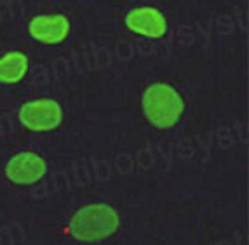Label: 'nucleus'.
<instances>
[{
	"mask_svg": "<svg viewBox=\"0 0 249 245\" xmlns=\"http://www.w3.org/2000/svg\"><path fill=\"white\" fill-rule=\"evenodd\" d=\"M121 219L112 205L91 204L80 207L70 219V233L77 242H101L119 229Z\"/></svg>",
	"mask_w": 249,
	"mask_h": 245,
	"instance_id": "nucleus-2",
	"label": "nucleus"
},
{
	"mask_svg": "<svg viewBox=\"0 0 249 245\" xmlns=\"http://www.w3.org/2000/svg\"><path fill=\"white\" fill-rule=\"evenodd\" d=\"M53 184L54 191H59V193H65V191L70 190V176L65 172V170H56L53 174Z\"/></svg>",
	"mask_w": 249,
	"mask_h": 245,
	"instance_id": "nucleus-13",
	"label": "nucleus"
},
{
	"mask_svg": "<svg viewBox=\"0 0 249 245\" xmlns=\"http://www.w3.org/2000/svg\"><path fill=\"white\" fill-rule=\"evenodd\" d=\"M115 56L121 61H129L134 56V46L129 40H119L115 46Z\"/></svg>",
	"mask_w": 249,
	"mask_h": 245,
	"instance_id": "nucleus-14",
	"label": "nucleus"
},
{
	"mask_svg": "<svg viewBox=\"0 0 249 245\" xmlns=\"http://www.w3.org/2000/svg\"><path fill=\"white\" fill-rule=\"evenodd\" d=\"M216 28H218L220 35H232L233 30H235V23L230 16L223 14V16H218V19H216Z\"/></svg>",
	"mask_w": 249,
	"mask_h": 245,
	"instance_id": "nucleus-17",
	"label": "nucleus"
},
{
	"mask_svg": "<svg viewBox=\"0 0 249 245\" xmlns=\"http://www.w3.org/2000/svg\"><path fill=\"white\" fill-rule=\"evenodd\" d=\"M143 113L157 129H171L185 113V99L173 85L154 82L143 92Z\"/></svg>",
	"mask_w": 249,
	"mask_h": 245,
	"instance_id": "nucleus-1",
	"label": "nucleus"
},
{
	"mask_svg": "<svg viewBox=\"0 0 249 245\" xmlns=\"http://www.w3.org/2000/svg\"><path fill=\"white\" fill-rule=\"evenodd\" d=\"M173 150H175L181 158H192L194 155H196L194 145H192V141L188 139V137H183V139H179L176 145H173Z\"/></svg>",
	"mask_w": 249,
	"mask_h": 245,
	"instance_id": "nucleus-16",
	"label": "nucleus"
},
{
	"mask_svg": "<svg viewBox=\"0 0 249 245\" xmlns=\"http://www.w3.org/2000/svg\"><path fill=\"white\" fill-rule=\"evenodd\" d=\"M28 33L37 42L54 46L59 44L70 33V21L65 14H40L28 23Z\"/></svg>",
	"mask_w": 249,
	"mask_h": 245,
	"instance_id": "nucleus-5",
	"label": "nucleus"
},
{
	"mask_svg": "<svg viewBox=\"0 0 249 245\" xmlns=\"http://www.w3.org/2000/svg\"><path fill=\"white\" fill-rule=\"evenodd\" d=\"M71 59H73V65H75V70H77V73H84V71H88L86 59H84V56L80 54V52L73 50V52H71Z\"/></svg>",
	"mask_w": 249,
	"mask_h": 245,
	"instance_id": "nucleus-26",
	"label": "nucleus"
},
{
	"mask_svg": "<svg viewBox=\"0 0 249 245\" xmlns=\"http://www.w3.org/2000/svg\"><path fill=\"white\" fill-rule=\"evenodd\" d=\"M7 5H9V14L13 19H21L23 14H25V5L21 0H7Z\"/></svg>",
	"mask_w": 249,
	"mask_h": 245,
	"instance_id": "nucleus-24",
	"label": "nucleus"
},
{
	"mask_svg": "<svg viewBox=\"0 0 249 245\" xmlns=\"http://www.w3.org/2000/svg\"><path fill=\"white\" fill-rule=\"evenodd\" d=\"M233 143H235V136L229 127H220L216 131V145L220 146L221 150H227V148L233 146Z\"/></svg>",
	"mask_w": 249,
	"mask_h": 245,
	"instance_id": "nucleus-12",
	"label": "nucleus"
},
{
	"mask_svg": "<svg viewBox=\"0 0 249 245\" xmlns=\"http://www.w3.org/2000/svg\"><path fill=\"white\" fill-rule=\"evenodd\" d=\"M134 162L138 163V167H140L142 170H150L152 167L155 165L154 151L150 150V148H142V150H138Z\"/></svg>",
	"mask_w": 249,
	"mask_h": 245,
	"instance_id": "nucleus-10",
	"label": "nucleus"
},
{
	"mask_svg": "<svg viewBox=\"0 0 249 245\" xmlns=\"http://www.w3.org/2000/svg\"><path fill=\"white\" fill-rule=\"evenodd\" d=\"M237 19H239V26H241V30L248 28V16H246V13L239 14V16H237Z\"/></svg>",
	"mask_w": 249,
	"mask_h": 245,
	"instance_id": "nucleus-32",
	"label": "nucleus"
},
{
	"mask_svg": "<svg viewBox=\"0 0 249 245\" xmlns=\"http://www.w3.org/2000/svg\"><path fill=\"white\" fill-rule=\"evenodd\" d=\"M19 122L26 129L37 132L54 131L63 122V108L58 101L47 98L28 101L19 108Z\"/></svg>",
	"mask_w": 249,
	"mask_h": 245,
	"instance_id": "nucleus-3",
	"label": "nucleus"
},
{
	"mask_svg": "<svg viewBox=\"0 0 249 245\" xmlns=\"http://www.w3.org/2000/svg\"><path fill=\"white\" fill-rule=\"evenodd\" d=\"M115 169L119 174H131L134 169V158L129 153H119L115 158Z\"/></svg>",
	"mask_w": 249,
	"mask_h": 245,
	"instance_id": "nucleus-11",
	"label": "nucleus"
},
{
	"mask_svg": "<svg viewBox=\"0 0 249 245\" xmlns=\"http://www.w3.org/2000/svg\"><path fill=\"white\" fill-rule=\"evenodd\" d=\"M136 50L140 52V56H143V58H150V56H154L155 52V46L154 42L148 40V38H143V40L136 42Z\"/></svg>",
	"mask_w": 249,
	"mask_h": 245,
	"instance_id": "nucleus-23",
	"label": "nucleus"
},
{
	"mask_svg": "<svg viewBox=\"0 0 249 245\" xmlns=\"http://www.w3.org/2000/svg\"><path fill=\"white\" fill-rule=\"evenodd\" d=\"M9 17H11V14H9V5H7V2H0V19L7 21Z\"/></svg>",
	"mask_w": 249,
	"mask_h": 245,
	"instance_id": "nucleus-31",
	"label": "nucleus"
},
{
	"mask_svg": "<svg viewBox=\"0 0 249 245\" xmlns=\"http://www.w3.org/2000/svg\"><path fill=\"white\" fill-rule=\"evenodd\" d=\"M28 77H30V82L34 83V85H46L49 82V71L46 70L44 66H34L32 70H28Z\"/></svg>",
	"mask_w": 249,
	"mask_h": 245,
	"instance_id": "nucleus-15",
	"label": "nucleus"
},
{
	"mask_svg": "<svg viewBox=\"0 0 249 245\" xmlns=\"http://www.w3.org/2000/svg\"><path fill=\"white\" fill-rule=\"evenodd\" d=\"M13 120L9 118V116H5V115H2L0 116V134L2 136H5V134H9V132H13Z\"/></svg>",
	"mask_w": 249,
	"mask_h": 245,
	"instance_id": "nucleus-27",
	"label": "nucleus"
},
{
	"mask_svg": "<svg viewBox=\"0 0 249 245\" xmlns=\"http://www.w3.org/2000/svg\"><path fill=\"white\" fill-rule=\"evenodd\" d=\"M49 191H53L49 188V184L44 183V181H37V183L32 184V196H34L35 200H42V198H46L47 195H49Z\"/></svg>",
	"mask_w": 249,
	"mask_h": 245,
	"instance_id": "nucleus-22",
	"label": "nucleus"
},
{
	"mask_svg": "<svg viewBox=\"0 0 249 245\" xmlns=\"http://www.w3.org/2000/svg\"><path fill=\"white\" fill-rule=\"evenodd\" d=\"M237 131H239V136H237V139L242 143L248 141V129H246V124H239L237 125Z\"/></svg>",
	"mask_w": 249,
	"mask_h": 245,
	"instance_id": "nucleus-30",
	"label": "nucleus"
},
{
	"mask_svg": "<svg viewBox=\"0 0 249 245\" xmlns=\"http://www.w3.org/2000/svg\"><path fill=\"white\" fill-rule=\"evenodd\" d=\"M157 150L160 151L162 155H164V157L167 158V160H171V157H173V145H171V143H162V145H159L157 146Z\"/></svg>",
	"mask_w": 249,
	"mask_h": 245,
	"instance_id": "nucleus-28",
	"label": "nucleus"
},
{
	"mask_svg": "<svg viewBox=\"0 0 249 245\" xmlns=\"http://www.w3.org/2000/svg\"><path fill=\"white\" fill-rule=\"evenodd\" d=\"M28 73V58L23 52H7L0 58V83H16Z\"/></svg>",
	"mask_w": 249,
	"mask_h": 245,
	"instance_id": "nucleus-7",
	"label": "nucleus"
},
{
	"mask_svg": "<svg viewBox=\"0 0 249 245\" xmlns=\"http://www.w3.org/2000/svg\"><path fill=\"white\" fill-rule=\"evenodd\" d=\"M124 25L133 33L146 38H159L167 32V21L160 11L154 7H136L124 17Z\"/></svg>",
	"mask_w": 249,
	"mask_h": 245,
	"instance_id": "nucleus-6",
	"label": "nucleus"
},
{
	"mask_svg": "<svg viewBox=\"0 0 249 245\" xmlns=\"http://www.w3.org/2000/svg\"><path fill=\"white\" fill-rule=\"evenodd\" d=\"M9 228V233H11V238H13V244H21V242H25V231L21 228L19 225H11L7 226Z\"/></svg>",
	"mask_w": 249,
	"mask_h": 245,
	"instance_id": "nucleus-25",
	"label": "nucleus"
},
{
	"mask_svg": "<svg viewBox=\"0 0 249 245\" xmlns=\"http://www.w3.org/2000/svg\"><path fill=\"white\" fill-rule=\"evenodd\" d=\"M53 70L56 79H65L70 75V63L67 58H56V61L53 63Z\"/></svg>",
	"mask_w": 249,
	"mask_h": 245,
	"instance_id": "nucleus-18",
	"label": "nucleus"
},
{
	"mask_svg": "<svg viewBox=\"0 0 249 245\" xmlns=\"http://www.w3.org/2000/svg\"><path fill=\"white\" fill-rule=\"evenodd\" d=\"M178 38L183 46H192V44H196V32L192 26L183 25L178 28Z\"/></svg>",
	"mask_w": 249,
	"mask_h": 245,
	"instance_id": "nucleus-19",
	"label": "nucleus"
},
{
	"mask_svg": "<svg viewBox=\"0 0 249 245\" xmlns=\"http://www.w3.org/2000/svg\"><path fill=\"white\" fill-rule=\"evenodd\" d=\"M71 174H73V183L77 186H86L89 184L91 178H89V169L84 162H75L71 167Z\"/></svg>",
	"mask_w": 249,
	"mask_h": 245,
	"instance_id": "nucleus-9",
	"label": "nucleus"
},
{
	"mask_svg": "<svg viewBox=\"0 0 249 245\" xmlns=\"http://www.w3.org/2000/svg\"><path fill=\"white\" fill-rule=\"evenodd\" d=\"M46 172V160L34 151H21L5 165V178L14 184H34L44 179Z\"/></svg>",
	"mask_w": 249,
	"mask_h": 245,
	"instance_id": "nucleus-4",
	"label": "nucleus"
},
{
	"mask_svg": "<svg viewBox=\"0 0 249 245\" xmlns=\"http://www.w3.org/2000/svg\"><path fill=\"white\" fill-rule=\"evenodd\" d=\"M92 170H94V178L100 181V183H107L112 179V165L107 162V160H92Z\"/></svg>",
	"mask_w": 249,
	"mask_h": 245,
	"instance_id": "nucleus-8",
	"label": "nucleus"
},
{
	"mask_svg": "<svg viewBox=\"0 0 249 245\" xmlns=\"http://www.w3.org/2000/svg\"><path fill=\"white\" fill-rule=\"evenodd\" d=\"M0 244H13V238H11V233H9L7 226L0 228Z\"/></svg>",
	"mask_w": 249,
	"mask_h": 245,
	"instance_id": "nucleus-29",
	"label": "nucleus"
},
{
	"mask_svg": "<svg viewBox=\"0 0 249 245\" xmlns=\"http://www.w3.org/2000/svg\"><path fill=\"white\" fill-rule=\"evenodd\" d=\"M112 63V52L105 46L96 47V66L98 68H107Z\"/></svg>",
	"mask_w": 249,
	"mask_h": 245,
	"instance_id": "nucleus-20",
	"label": "nucleus"
},
{
	"mask_svg": "<svg viewBox=\"0 0 249 245\" xmlns=\"http://www.w3.org/2000/svg\"><path fill=\"white\" fill-rule=\"evenodd\" d=\"M82 56L86 59V65H88V70H96V46L92 42H88L86 49L82 50Z\"/></svg>",
	"mask_w": 249,
	"mask_h": 245,
	"instance_id": "nucleus-21",
	"label": "nucleus"
}]
</instances>
